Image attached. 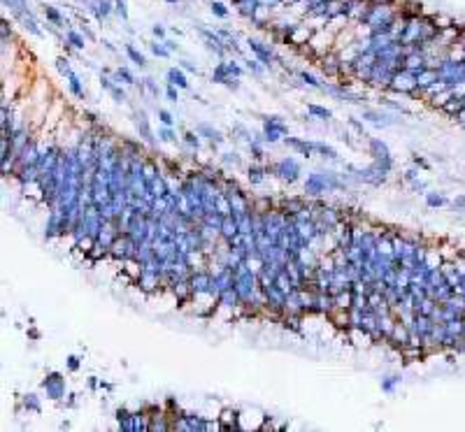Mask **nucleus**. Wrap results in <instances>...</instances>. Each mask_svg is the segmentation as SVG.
<instances>
[{
  "label": "nucleus",
  "instance_id": "1",
  "mask_svg": "<svg viewBox=\"0 0 465 432\" xmlns=\"http://www.w3.org/2000/svg\"><path fill=\"white\" fill-rule=\"evenodd\" d=\"M270 172L275 174V177H279L282 181H286V184H296V181L300 179L302 168H300V163H298L296 158L289 156V158H282V161L275 163V165L270 168Z\"/></svg>",
  "mask_w": 465,
  "mask_h": 432
},
{
  "label": "nucleus",
  "instance_id": "2",
  "mask_svg": "<svg viewBox=\"0 0 465 432\" xmlns=\"http://www.w3.org/2000/svg\"><path fill=\"white\" fill-rule=\"evenodd\" d=\"M289 135V126H286L282 116H263V139L265 142H279Z\"/></svg>",
  "mask_w": 465,
  "mask_h": 432
},
{
  "label": "nucleus",
  "instance_id": "3",
  "mask_svg": "<svg viewBox=\"0 0 465 432\" xmlns=\"http://www.w3.org/2000/svg\"><path fill=\"white\" fill-rule=\"evenodd\" d=\"M42 388L47 390L49 400L58 402L60 397L65 395V379H63V374H58V372H49L42 381Z\"/></svg>",
  "mask_w": 465,
  "mask_h": 432
},
{
  "label": "nucleus",
  "instance_id": "4",
  "mask_svg": "<svg viewBox=\"0 0 465 432\" xmlns=\"http://www.w3.org/2000/svg\"><path fill=\"white\" fill-rule=\"evenodd\" d=\"M370 156L375 158V163H379L384 170H388V172H391L393 158H391V151H388L386 142H381L379 137H372V139H370Z\"/></svg>",
  "mask_w": 465,
  "mask_h": 432
},
{
  "label": "nucleus",
  "instance_id": "5",
  "mask_svg": "<svg viewBox=\"0 0 465 432\" xmlns=\"http://www.w3.org/2000/svg\"><path fill=\"white\" fill-rule=\"evenodd\" d=\"M133 123H135V128H138L140 137L154 147V144H156V137H154V132H151V128H149V119H147V114L142 109H135L133 112Z\"/></svg>",
  "mask_w": 465,
  "mask_h": 432
},
{
  "label": "nucleus",
  "instance_id": "6",
  "mask_svg": "<svg viewBox=\"0 0 465 432\" xmlns=\"http://www.w3.org/2000/svg\"><path fill=\"white\" fill-rule=\"evenodd\" d=\"M323 91H326V93H330V96H335L338 100H342V102H363V96H356V93H351V91L347 89L342 82H340V84H328V86H323Z\"/></svg>",
  "mask_w": 465,
  "mask_h": 432
},
{
  "label": "nucleus",
  "instance_id": "7",
  "mask_svg": "<svg viewBox=\"0 0 465 432\" xmlns=\"http://www.w3.org/2000/svg\"><path fill=\"white\" fill-rule=\"evenodd\" d=\"M282 142L289 147V149H293V151H298L300 156H305V158H309L312 154H314V142H307V139H300V137H291V135H286Z\"/></svg>",
  "mask_w": 465,
  "mask_h": 432
},
{
  "label": "nucleus",
  "instance_id": "8",
  "mask_svg": "<svg viewBox=\"0 0 465 432\" xmlns=\"http://www.w3.org/2000/svg\"><path fill=\"white\" fill-rule=\"evenodd\" d=\"M247 44H249V49H251V51L258 56V60L263 63V65H265V67L272 65V60H275V54H272V49H270V47H265V44L258 42V40H251V37L247 40Z\"/></svg>",
  "mask_w": 465,
  "mask_h": 432
},
{
  "label": "nucleus",
  "instance_id": "9",
  "mask_svg": "<svg viewBox=\"0 0 465 432\" xmlns=\"http://www.w3.org/2000/svg\"><path fill=\"white\" fill-rule=\"evenodd\" d=\"M195 132H198L200 137H205L212 147H219V144H224V139H226L224 135H221V130H217V128L210 126V123H198V126H195Z\"/></svg>",
  "mask_w": 465,
  "mask_h": 432
},
{
  "label": "nucleus",
  "instance_id": "10",
  "mask_svg": "<svg viewBox=\"0 0 465 432\" xmlns=\"http://www.w3.org/2000/svg\"><path fill=\"white\" fill-rule=\"evenodd\" d=\"M363 119L370 121V123H375V126H379V128H388L395 123V121L391 119V114L379 112V109H363Z\"/></svg>",
  "mask_w": 465,
  "mask_h": 432
},
{
  "label": "nucleus",
  "instance_id": "11",
  "mask_svg": "<svg viewBox=\"0 0 465 432\" xmlns=\"http://www.w3.org/2000/svg\"><path fill=\"white\" fill-rule=\"evenodd\" d=\"M14 19H17L19 24L24 26L26 30H28L30 35H35V37H42V30L37 28V21H35V17H33V12H28V10H24V12H19V14H14Z\"/></svg>",
  "mask_w": 465,
  "mask_h": 432
},
{
  "label": "nucleus",
  "instance_id": "12",
  "mask_svg": "<svg viewBox=\"0 0 465 432\" xmlns=\"http://www.w3.org/2000/svg\"><path fill=\"white\" fill-rule=\"evenodd\" d=\"M42 14H44V19H47L49 24L58 26V28H70L68 19H63V14H60L54 5H44V7H42Z\"/></svg>",
  "mask_w": 465,
  "mask_h": 432
},
{
  "label": "nucleus",
  "instance_id": "13",
  "mask_svg": "<svg viewBox=\"0 0 465 432\" xmlns=\"http://www.w3.org/2000/svg\"><path fill=\"white\" fill-rule=\"evenodd\" d=\"M165 77H168V84H172V86H177V89H188V79H186V75H184V70L181 67H170L168 72H165Z\"/></svg>",
  "mask_w": 465,
  "mask_h": 432
},
{
  "label": "nucleus",
  "instance_id": "14",
  "mask_svg": "<svg viewBox=\"0 0 465 432\" xmlns=\"http://www.w3.org/2000/svg\"><path fill=\"white\" fill-rule=\"evenodd\" d=\"M314 151L323 158V161H340V154L326 142H314Z\"/></svg>",
  "mask_w": 465,
  "mask_h": 432
},
{
  "label": "nucleus",
  "instance_id": "15",
  "mask_svg": "<svg viewBox=\"0 0 465 432\" xmlns=\"http://www.w3.org/2000/svg\"><path fill=\"white\" fill-rule=\"evenodd\" d=\"M307 114L314 116V119H321V121H330L333 119V112L328 107H321V105H314V102H307Z\"/></svg>",
  "mask_w": 465,
  "mask_h": 432
},
{
  "label": "nucleus",
  "instance_id": "16",
  "mask_svg": "<svg viewBox=\"0 0 465 432\" xmlns=\"http://www.w3.org/2000/svg\"><path fill=\"white\" fill-rule=\"evenodd\" d=\"M68 89H70V93H73L75 98H79V100H84L86 98V91H84V86H82V79H79L75 72L68 77Z\"/></svg>",
  "mask_w": 465,
  "mask_h": 432
},
{
  "label": "nucleus",
  "instance_id": "17",
  "mask_svg": "<svg viewBox=\"0 0 465 432\" xmlns=\"http://www.w3.org/2000/svg\"><path fill=\"white\" fill-rule=\"evenodd\" d=\"M270 172V168H263V165H249L247 170V177L251 184H260V181L265 179V174Z\"/></svg>",
  "mask_w": 465,
  "mask_h": 432
},
{
  "label": "nucleus",
  "instance_id": "18",
  "mask_svg": "<svg viewBox=\"0 0 465 432\" xmlns=\"http://www.w3.org/2000/svg\"><path fill=\"white\" fill-rule=\"evenodd\" d=\"M426 204L435 209V207H447L449 200L444 198L442 193H437V191H426Z\"/></svg>",
  "mask_w": 465,
  "mask_h": 432
},
{
  "label": "nucleus",
  "instance_id": "19",
  "mask_svg": "<svg viewBox=\"0 0 465 432\" xmlns=\"http://www.w3.org/2000/svg\"><path fill=\"white\" fill-rule=\"evenodd\" d=\"M228 79H230V72H228L226 60H224V63H219V65L214 67V72H212V82H214V84H226Z\"/></svg>",
  "mask_w": 465,
  "mask_h": 432
},
{
  "label": "nucleus",
  "instance_id": "20",
  "mask_svg": "<svg viewBox=\"0 0 465 432\" xmlns=\"http://www.w3.org/2000/svg\"><path fill=\"white\" fill-rule=\"evenodd\" d=\"M65 40H68L70 44H73V49H84V47H86L84 33H77V30H73V28H68Z\"/></svg>",
  "mask_w": 465,
  "mask_h": 432
},
{
  "label": "nucleus",
  "instance_id": "21",
  "mask_svg": "<svg viewBox=\"0 0 465 432\" xmlns=\"http://www.w3.org/2000/svg\"><path fill=\"white\" fill-rule=\"evenodd\" d=\"M126 54H128V58L133 60L138 67H145V65H147L145 54H142V51H138V49H135V44H130V42L126 44Z\"/></svg>",
  "mask_w": 465,
  "mask_h": 432
},
{
  "label": "nucleus",
  "instance_id": "22",
  "mask_svg": "<svg viewBox=\"0 0 465 432\" xmlns=\"http://www.w3.org/2000/svg\"><path fill=\"white\" fill-rule=\"evenodd\" d=\"M112 77H114V82H123V84H128V86L138 84V82H135V77H133V72L128 70V67H116Z\"/></svg>",
  "mask_w": 465,
  "mask_h": 432
},
{
  "label": "nucleus",
  "instance_id": "23",
  "mask_svg": "<svg viewBox=\"0 0 465 432\" xmlns=\"http://www.w3.org/2000/svg\"><path fill=\"white\" fill-rule=\"evenodd\" d=\"M24 407H26V411H33V414H40V411H42L40 397H37L35 393H28V395H24Z\"/></svg>",
  "mask_w": 465,
  "mask_h": 432
},
{
  "label": "nucleus",
  "instance_id": "24",
  "mask_svg": "<svg viewBox=\"0 0 465 432\" xmlns=\"http://www.w3.org/2000/svg\"><path fill=\"white\" fill-rule=\"evenodd\" d=\"M149 49H151V54L158 56V58H170V56H172V51L165 47L163 40H158V42H149Z\"/></svg>",
  "mask_w": 465,
  "mask_h": 432
},
{
  "label": "nucleus",
  "instance_id": "25",
  "mask_svg": "<svg viewBox=\"0 0 465 432\" xmlns=\"http://www.w3.org/2000/svg\"><path fill=\"white\" fill-rule=\"evenodd\" d=\"M158 139H161V142L172 144V142H177V132L172 130V126H161L158 128Z\"/></svg>",
  "mask_w": 465,
  "mask_h": 432
},
{
  "label": "nucleus",
  "instance_id": "26",
  "mask_svg": "<svg viewBox=\"0 0 465 432\" xmlns=\"http://www.w3.org/2000/svg\"><path fill=\"white\" fill-rule=\"evenodd\" d=\"M298 75H300V79H302V82H305V84H307V86H312V89H319V91H323V84H321V82H319V79L314 77V75H309L307 70H300V72H298Z\"/></svg>",
  "mask_w": 465,
  "mask_h": 432
},
{
  "label": "nucleus",
  "instance_id": "27",
  "mask_svg": "<svg viewBox=\"0 0 465 432\" xmlns=\"http://www.w3.org/2000/svg\"><path fill=\"white\" fill-rule=\"evenodd\" d=\"M398 384H400V377H395V374H391V377H384V379H381V390L391 395V393L395 390V386H398Z\"/></svg>",
  "mask_w": 465,
  "mask_h": 432
},
{
  "label": "nucleus",
  "instance_id": "28",
  "mask_svg": "<svg viewBox=\"0 0 465 432\" xmlns=\"http://www.w3.org/2000/svg\"><path fill=\"white\" fill-rule=\"evenodd\" d=\"M442 109H444L447 114H453V116H456V114H458V112H460V109H463V100H460V98H456V96H453L451 100H449V102H447V105H444V107H442Z\"/></svg>",
  "mask_w": 465,
  "mask_h": 432
},
{
  "label": "nucleus",
  "instance_id": "29",
  "mask_svg": "<svg viewBox=\"0 0 465 432\" xmlns=\"http://www.w3.org/2000/svg\"><path fill=\"white\" fill-rule=\"evenodd\" d=\"M109 96L114 98V102H119V105H123V102H128V93L123 89H121L119 84H114L112 89H109Z\"/></svg>",
  "mask_w": 465,
  "mask_h": 432
},
{
  "label": "nucleus",
  "instance_id": "30",
  "mask_svg": "<svg viewBox=\"0 0 465 432\" xmlns=\"http://www.w3.org/2000/svg\"><path fill=\"white\" fill-rule=\"evenodd\" d=\"M210 10H212V14H214V17H219V19H226V17H228V7H226L224 3H219V0H212Z\"/></svg>",
  "mask_w": 465,
  "mask_h": 432
},
{
  "label": "nucleus",
  "instance_id": "31",
  "mask_svg": "<svg viewBox=\"0 0 465 432\" xmlns=\"http://www.w3.org/2000/svg\"><path fill=\"white\" fill-rule=\"evenodd\" d=\"M56 70H58L60 75H63V77H70V75H73V67H70V60H68V58H63V56H60V58H56Z\"/></svg>",
  "mask_w": 465,
  "mask_h": 432
},
{
  "label": "nucleus",
  "instance_id": "32",
  "mask_svg": "<svg viewBox=\"0 0 465 432\" xmlns=\"http://www.w3.org/2000/svg\"><path fill=\"white\" fill-rule=\"evenodd\" d=\"M142 82H145V89L149 91V96H151V98H158V96H161V89H158V84H156V79H154V77H145Z\"/></svg>",
  "mask_w": 465,
  "mask_h": 432
},
{
  "label": "nucleus",
  "instance_id": "33",
  "mask_svg": "<svg viewBox=\"0 0 465 432\" xmlns=\"http://www.w3.org/2000/svg\"><path fill=\"white\" fill-rule=\"evenodd\" d=\"M184 142H186L191 149H198L200 147V135L198 132H193V130H186L184 132Z\"/></svg>",
  "mask_w": 465,
  "mask_h": 432
},
{
  "label": "nucleus",
  "instance_id": "34",
  "mask_svg": "<svg viewBox=\"0 0 465 432\" xmlns=\"http://www.w3.org/2000/svg\"><path fill=\"white\" fill-rule=\"evenodd\" d=\"M5 3V7H10L14 14H19V12H24V10H28L26 7V0H3Z\"/></svg>",
  "mask_w": 465,
  "mask_h": 432
},
{
  "label": "nucleus",
  "instance_id": "35",
  "mask_svg": "<svg viewBox=\"0 0 465 432\" xmlns=\"http://www.w3.org/2000/svg\"><path fill=\"white\" fill-rule=\"evenodd\" d=\"M247 70L254 72L256 77H263V75H265V65H260L258 60H247Z\"/></svg>",
  "mask_w": 465,
  "mask_h": 432
},
{
  "label": "nucleus",
  "instance_id": "36",
  "mask_svg": "<svg viewBox=\"0 0 465 432\" xmlns=\"http://www.w3.org/2000/svg\"><path fill=\"white\" fill-rule=\"evenodd\" d=\"M114 12L119 14L123 21H128V7H126V0H114Z\"/></svg>",
  "mask_w": 465,
  "mask_h": 432
},
{
  "label": "nucleus",
  "instance_id": "37",
  "mask_svg": "<svg viewBox=\"0 0 465 432\" xmlns=\"http://www.w3.org/2000/svg\"><path fill=\"white\" fill-rule=\"evenodd\" d=\"M156 114H158V119H161V123H163V126H172V123H175V116L170 114L168 109H158Z\"/></svg>",
  "mask_w": 465,
  "mask_h": 432
},
{
  "label": "nucleus",
  "instance_id": "38",
  "mask_svg": "<svg viewBox=\"0 0 465 432\" xmlns=\"http://www.w3.org/2000/svg\"><path fill=\"white\" fill-rule=\"evenodd\" d=\"M179 91H181V89H177V86L168 84V89H165V98H168L170 102H177V100H179Z\"/></svg>",
  "mask_w": 465,
  "mask_h": 432
},
{
  "label": "nucleus",
  "instance_id": "39",
  "mask_svg": "<svg viewBox=\"0 0 465 432\" xmlns=\"http://www.w3.org/2000/svg\"><path fill=\"white\" fill-rule=\"evenodd\" d=\"M226 67H228V72H230V77H242V67L237 65L235 60H226Z\"/></svg>",
  "mask_w": 465,
  "mask_h": 432
},
{
  "label": "nucleus",
  "instance_id": "40",
  "mask_svg": "<svg viewBox=\"0 0 465 432\" xmlns=\"http://www.w3.org/2000/svg\"><path fill=\"white\" fill-rule=\"evenodd\" d=\"M151 35L156 37V40H165V35H168V33H165V26L154 24V26H151Z\"/></svg>",
  "mask_w": 465,
  "mask_h": 432
},
{
  "label": "nucleus",
  "instance_id": "41",
  "mask_svg": "<svg viewBox=\"0 0 465 432\" xmlns=\"http://www.w3.org/2000/svg\"><path fill=\"white\" fill-rule=\"evenodd\" d=\"M451 209L453 211H465V193H463V195H456V198H453Z\"/></svg>",
  "mask_w": 465,
  "mask_h": 432
},
{
  "label": "nucleus",
  "instance_id": "42",
  "mask_svg": "<svg viewBox=\"0 0 465 432\" xmlns=\"http://www.w3.org/2000/svg\"><path fill=\"white\" fill-rule=\"evenodd\" d=\"M221 161L226 163V165H240V156H237L235 151H228V154H224V158Z\"/></svg>",
  "mask_w": 465,
  "mask_h": 432
},
{
  "label": "nucleus",
  "instance_id": "43",
  "mask_svg": "<svg viewBox=\"0 0 465 432\" xmlns=\"http://www.w3.org/2000/svg\"><path fill=\"white\" fill-rule=\"evenodd\" d=\"M379 105H386V107L395 109V112H405V107H403L400 102H391V100H388V98H379Z\"/></svg>",
  "mask_w": 465,
  "mask_h": 432
},
{
  "label": "nucleus",
  "instance_id": "44",
  "mask_svg": "<svg viewBox=\"0 0 465 432\" xmlns=\"http://www.w3.org/2000/svg\"><path fill=\"white\" fill-rule=\"evenodd\" d=\"M179 65H181V70H186V72H193V75H195V72H198V65H195L193 60H186V58H184V60H179Z\"/></svg>",
  "mask_w": 465,
  "mask_h": 432
},
{
  "label": "nucleus",
  "instance_id": "45",
  "mask_svg": "<svg viewBox=\"0 0 465 432\" xmlns=\"http://www.w3.org/2000/svg\"><path fill=\"white\" fill-rule=\"evenodd\" d=\"M68 370H70V372H77L79 370V358L77 355H68Z\"/></svg>",
  "mask_w": 465,
  "mask_h": 432
},
{
  "label": "nucleus",
  "instance_id": "46",
  "mask_svg": "<svg viewBox=\"0 0 465 432\" xmlns=\"http://www.w3.org/2000/svg\"><path fill=\"white\" fill-rule=\"evenodd\" d=\"M347 123H349V126L354 128V130H358V135H361V137H365V130H363V123H358L356 119H349V121H347Z\"/></svg>",
  "mask_w": 465,
  "mask_h": 432
},
{
  "label": "nucleus",
  "instance_id": "47",
  "mask_svg": "<svg viewBox=\"0 0 465 432\" xmlns=\"http://www.w3.org/2000/svg\"><path fill=\"white\" fill-rule=\"evenodd\" d=\"M405 179H407V181H417V179H419V172H417V170H407V172H405Z\"/></svg>",
  "mask_w": 465,
  "mask_h": 432
},
{
  "label": "nucleus",
  "instance_id": "48",
  "mask_svg": "<svg viewBox=\"0 0 465 432\" xmlns=\"http://www.w3.org/2000/svg\"><path fill=\"white\" fill-rule=\"evenodd\" d=\"M412 161H414V165H419V168H423V170H428V168H430L428 163L423 161V158H419V156H414V158H412Z\"/></svg>",
  "mask_w": 465,
  "mask_h": 432
},
{
  "label": "nucleus",
  "instance_id": "49",
  "mask_svg": "<svg viewBox=\"0 0 465 432\" xmlns=\"http://www.w3.org/2000/svg\"><path fill=\"white\" fill-rule=\"evenodd\" d=\"M163 42H165V47H168L170 51H177V49H179V47H177V42H175V40H168V37H165Z\"/></svg>",
  "mask_w": 465,
  "mask_h": 432
},
{
  "label": "nucleus",
  "instance_id": "50",
  "mask_svg": "<svg viewBox=\"0 0 465 432\" xmlns=\"http://www.w3.org/2000/svg\"><path fill=\"white\" fill-rule=\"evenodd\" d=\"M456 119H458L460 123H463V126H465V105H463V109H460L458 114H456Z\"/></svg>",
  "mask_w": 465,
  "mask_h": 432
},
{
  "label": "nucleus",
  "instance_id": "51",
  "mask_svg": "<svg viewBox=\"0 0 465 432\" xmlns=\"http://www.w3.org/2000/svg\"><path fill=\"white\" fill-rule=\"evenodd\" d=\"M89 388H91V390H96V388H98V381H96V377H89Z\"/></svg>",
  "mask_w": 465,
  "mask_h": 432
},
{
  "label": "nucleus",
  "instance_id": "52",
  "mask_svg": "<svg viewBox=\"0 0 465 432\" xmlns=\"http://www.w3.org/2000/svg\"><path fill=\"white\" fill-rule=\"evenodd\" d=\"M103 44H105V49H107V51H112V54H114L116 49L112 47V42H109V40H103Z\"/></svg>",
  "mask_w": 465,
  "mask_h": 432
},
{
  "label": "nucleus",
  "instance_id": "53",
  "mask_svg": "<svg viewBox=\"0 0 465 432\" xmlns=\"http://www.w3.org/2000/svg\"><path fill=\"white\" fill-rule=\"evenodd\" d=\"M75 404H77V402H75V395H68V402H65V407H75Z\"/></svg>",
  "mask_w": 465,
  "mask_h": 432
},
{
  "label": "nucleus",
  "instance_id": "54",
  "mask_svg": "<svg viewBox=\"0 0 465 432\" xmlns=\"http://www.w3.org/2000/svg\"><path fill=\"white\" fill-rule=\"evenodd\" d=\"M28 335H30V339H40V332H37V330H30Z\"/></svg>",
  "mask_w": 465,
  "mask_h": 432
},
{
  "label": "nucleus",
  "instance_id": "55",
  "mask_svg": "<svg viewBox=\"0 0 465 432\" xmlns=\"http://www.w3.org/2000/svg\"><path fill=\"white\" fill-rule=\"evenodd\" d=\"M165 3H170V5H177V3H179V0H165Z\"/></svg>",
  "mask_w": 465,
  "mask_h": 432
},
{
  "label": "nucleus",
  "instance_id": "56",
  "mask_svg": "<svg viewBox=\"0 0 465 432\" xmlns=\"http://www.w3.org/2000/svg\"><path fill=\"white\" fill-rule=\"evenodd\" d=\"M463 105H465V98H463Z\"/></svg>",
  "mask_w": 465,
  "mask_h": 432
}]
</instances>
